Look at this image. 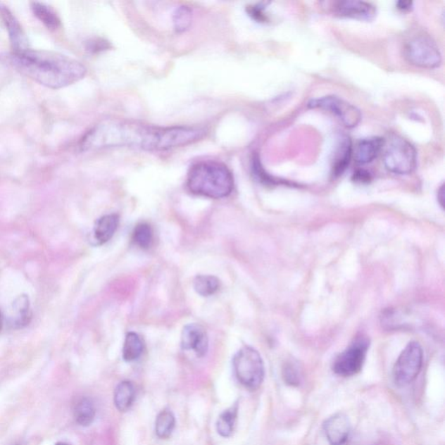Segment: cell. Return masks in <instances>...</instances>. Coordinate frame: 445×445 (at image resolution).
I'll use <instances>...</instances> for the list:
<instances>
[{
	"mask_svg": "<svg viewBox=\"0 0 445 445\" xmlns=\"http://www.w3.org/2000/svg\"><path fill=\"white\" fill-rule=\"evenodd\" d=\"M206 135V130L196 126L161 127L123 118H108L99 122L84 135L80 147L83 151L113 147L166 151L198 142Z\"/></svg>",
	"mask_w": 445,
	"mask_h": 445,
	"instance_id": "obj_1",
	"label": "cell"
},
{
	"mask_svg": "<svg viewBox=\"0 0 445 445\" xmlns=\"http://www.w3.org/2000/svg\"><path fill=\"white\" fill-rule=\"evenodd\" d=\"M10 61L23 75L51 89L79 82L87 73L80 62L54 51L27 49L13 53Z\"/></svg>",
	"mask_w": 445,
	"mask_h": 445,
	"instance_id": "obj_2",
	"label": "cell"
},
{
	"mask_svg": "<svg viewBox=\"0 0 445 445\" xmlns=\"http://www.w3.org/2000/svg\"><path fill=\"white\" fill-rule=\"evenodd\" d=\"M187 185L195 195L224 199L234 189V177L222 163L207 161L196 163L189 170Z\"/></svg>",
	"mask_w": 445,
	"mask_h": 445,
	"instance_id": "obj_3",
	"label": "cell"
},
{
	"mask_svg": "<svg viewBox=\"0 0 445 445\" xmlns=\"http://www.w3.org/2000/svg\"><path fill=\"white\" fill-rule=\"evenodd\" d=\"M384 165L389 172L398 175H407L417 167V151L409 141L392 135L384 141Z\"/></svg>",
	"mask_w": 445,
	"mask_h": 445,
	"instance_id": "obj_4",
	"label": "cell"
},
{
	"mask_svg": "<svg viewBox=\"0 0 445 445\" xmlns=\"http://www.w3.org/2000/svg\"><path fill=\"white\" fill-rule=\"evenodd\" d=\"M237 380L250 391L261 387L265 378V365L261 354L251 346H244L233 358Z\"/></svg>",
	"mask_w": 445,
	"mask_h": 445,
	"instance_id": "obj_5",
	"label": "cell"
},
{
	"mask_svg": "<svg viewBox=\"0 0 445 445\" xmlns=\"http://www.w3.org/2000/svg\"><path fill=\"white\" fill-rule=\"evenodd\" d=\"M403 51L407 61L418 68L435 69L442 63L439 46L432 37L425 32L411 37L404 46Z\"/></svg>",
	"mask_w": 445,
	"mask_h": 445,
	"instance_id": "obj_6",
	"label": "cell"
},
{
	"mask_svg": "<svg viewBox=\"0 0 445 445\" xmlns=\"http://www.w3.org/2000/svg\"><path fill=\"white\" fill-rule=\"evenodd\" d=\"M424 361V351L418 342H410L403 349L393 368V377L396 385L407 387L420 373Z\"/></svg>",
	"mask_w": 445,
	"mask_h": 445,
	"instance_id": "obj_7",
	"label": "cell"
},
{
	"mask_svg": "<svg viewBox=\"0 0 445 445\" xmlns=\"http://www.w3.org/2000/svg\"><path fill=\"white\" fill-rule=\"evenodd\" d=\"M369 346L368 339L365 337H358L342 353L337 356L333 363V372L337 375L346 377L361 372Z\"/></svg>",
	"mask_w": 445,
	"mask_h": 445,
	"instance_id": "obj_8",
	"label": "cell"
},
{
	"mask_svg": "<svg viewBox=\"0 0 445 445\" xmlns=\"http://www.w3.org/2000/svg\"><path fill=\"white\" fill-rule=\"evenodd\" d=\"M308 107L311 109H322L330 111L339 118L346 127L354 128L362 118L361 111L351 104L344 101L337 96H325L311 100Z\"/></svg>",
	"mask_w": 445,
	"mask_h": 445,
	"instance_id": "obj_9",
	"label": "cell"
},
{
	"mask_svg": "<svg viewBox=\"0 0 445 445\" xmlns=\"http://www.w3.org/2000/svg\"><path fill=\"white\" fill-rule=\"evenodd\" d=\"M181 346L184 350L194 351L199 358L208 351L209 340L206 329L198 324H190L182 332Z\"/></svg>",
	"mask_w": 445,
	"mask_h": 445,
	"instance_id": "obj_10",
	"label": "cell"
},
{
	"mask_svg": "<svg viewBox=\"0 0 445 445\" xmlns=\"http://www.w3.org/2000/svg\"><path fill=\"white\" fill-rule=\"evenodd\" d=\"M351 429L350 419L342 413L332 415L326 419L324 424L325 437L331 445L346 444L350 436Z\"/></svg>",
	"mask_w": 445,
	"mask_h": 445,
	"instance_id": "obj_11",
	"label": "cell"
},
{
	"mask_svg": "<svg viewBox=\"0 0 445 445\" xmlns=\"http://www.w3.org/2000/svg\"><path fill=\"white\" fill-rule=\"evenodd\" d=\"M0 18L8 32L14 53L28 49V40L23 29L12 12L2 4H0Z\"/></svg>",
	"mask_w": 445,
	"mask_h": 445,
	"instance_id": "obj_12",
	"label": "cell"
},
{
	"mask_svg": "<svg viewBox=\"0 0 445 445\" xmlns=\"http://www.w3.org/2000/svg\"><path fill=\"white\" fill-rule=\"evenodd\" d=\"M334 12L340 17L370 20L376 15L375 6L363 1H341L334 6Z\"/></svg>",
	"mask_w": 445,
	"mask_h": 445,
	"instance_id": "obj_13",
	"label": "cell"
},
{
	"mask_svg": "<svg viewBox=\"0 0 445 445\" xmlns=\"http://www.w3.org/2000/svg\"><path fill=\"white\" fill-rule=\"evenodd\" d=\"M120 225V217L117 214L105 215L96 221L92 231V243L94 246H102L108 242L116 232Z\"/></svg>",
	"mask_w": 445,
	"mask_h": 445,
	"instance_id": "obj_14",
	"label": "cell"
},
{
	"mask_svg": "<svg viewBox=\"0 0 445 445\" xmlns=\"http://www.w3.org/2000/svg\"><path fill=\"white\" fill-rule=\"evenodd\" d=\"M384 141L380 137L361 140L355 150V161L357 164L363 165L372 163L384 149Z\"/></svg>",
	"mask_w": 445,
	"mask_h": 445,
	"instance_id": "obj_15",
	"label": "cell"
},
{
	"mask_svg": "<svg viewBox=\"0 0 445 445\" xmlns=\"http://www.w3.org/2000/svg\"><path fill=\"white\" fill-rule=\"evenodd\" d=\"M351 156V141L348 137H343V138L340 139L335 156H334L332 164L333 177H339L346 172L347 167L350 165Z\"/></svg>",
	"mask_w": 445,
	"mask_h": 445,
	"instance_id": "obj_16",
	"label": "cell"
},
{
	"mask_svg": "<svg viewBox=\"0 0 445 445\" xmlns=\"http://www.w3.org/2000/svg\"><path fill=\"white\" fill-rule=\"evenodd\" d=\"M135 399L134 385L129 381L121 382L114 392V404L120 413H125L132 407Z\"/></svg>",
	"mask_w": 445,
	"mask_h": 445,
	"instance_id": "obj_17",
	"label": "cell"
},
{
	"mask_svg": "<svg viewBox=\"0 0 445 445\" xmlns=\"http://www.w3.org/2000/svg\"><path fill=\"white\" fill-rule=\"evenodd\" d=\"M144 351L142 339L135 332H129L125 337L123 346V358L125 361H138Z\"/></svg>",
	"mask_w": 445,
	"mask_h": 445,
	"instance_id": "obj_18",
	"label": "cell"
},
{
	"mask_svg": "<svg viewBox=\"0 0 445 445\" xmlns=\"http://www.w3.org/2000/svg\"><path fill=\"white\" fill-rule=\"evenodd\" d=\"M95 415L94 404L91 399L87 398L80 399L76 403L75 408H74V417H75L76 422L80 425L84 426V427L92 424V422L94 421Z\"/></svg>",
	"mask_w": 445,
	"mask_h": 445,
	"instance_id": "obj_19",
	"label": "cell"
},
{
	"mask_svg": "<svg viewBox=\"0 0 445 445\" xmlns=\"http://www.w3.org/2000/svg\"><path fill=\"white\" fill-rule=\"evenodd\" d=\"M13 311L15 316H13V325L15 327L22 328L28 324L31 318V308H30L27 296L22 295L15 300Z\"/></svg>",
	"mask_w": 445,
	"mask_h": 445,
	"instance_id": "obj_20",
	"label": "cell"
},
{
	"mask_svg": "<svg viewBox=\"0 0 445 445\" xmlns=\"http://www.w3.org/2000/svg\"><path fill=\"white\" fill-rule=\"evenodd\" d=\"M32 9L35 16L39 18L48 29L56 30L61 25V20L53 9L42 3H32Z\"/></svg>",
	"mask_w": 445,
	"mask_h": 445,
	"instance_id": "obj_21",
	"label": "cell"
},
{
	"mask_svg": "<svg viewBox=\"0 0 445 445\" xmlns=\"http://www.w3.org/2000/svg\"><path fill=\"white\" fill-rule=\"evenodd\" d=\"M175 417L169 410H162L156 419L155 432L159 439H166L172 435L175 428Z\"/></svg>",
	"mask_w": 445,
	"mask_h": 445,
	"instance_id": "obj_22",
	"label": "cell"
},
{
	"mask_svg": "<svg viewBox=\"0 0 445 445\" xmlns=\"http://www.w3.org/2000/svg\"><path fill=\"white\" fill-rule=\"evenodd\" d=\"M237 404L222 413L217 421V431L221 437H229L234 431L237 417Z\"/></svg>",
	"mask_w": 445,
	"mask_h": 445,
	"instance_id": "obj_23",
	"label": "cell"
},
{
	"mask_svg": "<svg viewBox=\"0 0 445 445\" xmlns=\"http://www.w3.org/2000/svg\"><path fill=\"white\" fill-rule=\"evenodd\" d=\"M194 290L202 296H213L220 287L218 278L211 275H199L194 281Z\"/></svg>",
	"mask_w": 445,
	"mask_h": 445,
	"instance_id": "obj_24",
	"label": "cell"
},
{
	"mask_svg": "<svg viewBox=\"0 0 445 445\" xmlns=\"http://www.w3.org/2000/svg\"><path fill=\"white\" fill-rule=\"evenodd\" d=\"M132 241L141 249H149L153 242V232L151 225L146 222H140L132 233Z\"/></svg>",
	"mask_w": 445,
	"mask_h": 445,
	"instance_id": "obj_25",
	"label": "cell"
},
{
	"mask_svg": "<svg viewBox=\"0 0 445 445\" xmlns=\"http://www.w3.org/2000/svg\"><path fill=\"white\" fill-rule=\"evenodd\" d=\"M194 18L192 8L187 6H182L177 8L173 14V24L177 32H187L191 27Z\"/></svg>",
	"mask_w": 445,
	"mask_h": 445,
	"instance_id": "obj_26",
	"label": "cell"
},
{
	"mask_svg": "<svg viewBox=\"0 0 445 445\" xmlns=\"http://www.w3.org/2000/svg\"><path fill=\"white\" fill-rule=\"evenodd\" d=\"M352 180H353L356 183L367 184L370 183V180H372V175H370V173L367 172V170L361 169L354 173Z\"/></svg>",
	"mask_w": 445,
	"mask_h": 445,
	"instance_id": "obj_27",
	"label": "cell"
},
{
	"mask_svg": "<svg viewBox=\"0 0 445 445\" xmlns=\"http://www.w3.org/2000/svg\"><path fill=\"white\" fill-rule=\"evenodd\" d=\"M285 380L292 384L299 383V377L294 366H288L284 370Z\"/></svg>",
	"mask_w": 445,
	"mask_h": 445,
	"instance_id": "obj_28",
	"label": "cell"
},
{
	"mask_svg": "<svg viewBox=\"0 0 445 445\" xmlns=\"http://www.w3.org/2000/svg\"><path fill=\"white\" fill-rule=\"evenodd\" d=\"M263 9H264V6L258 5L251 6L249 8V14L251 16L253 17L256 20L265 21L266 20V18L264 13H263Z\"/></svg>",
	"mask_w": 445,
	"mask_h": 445,
	"instance_id": "obj_29",
	"label": "cell"
},
{
	"mask_svg": "<svg viewBox=\"0 0 445 445\" xmlns=\"http://www.w3.org/2000/svg\"><path fill=\"white\" fill-rule=\"evenodd\" d=\"M413 6V1H399L396 3V7L400 11H403V12H406V11H410L411 7Z\"/></svg>",
	"mask_w": 445,
	"mask_h": 445,
	"instance_id": "obj_30",
	"label": "cell"
},
{
	"mask_svg": "<svg viewBox=\"0 0 445 445\" xmlns=\"http://www.w3.org/2000/svg\"><path fill=\"white\" fill-rule=\"evenodd\" d=\"M437 199H439V203L440 206L444 207V184H442V187L439 188V194H437Z\"/></svg>",
	"mask_w": 445,
	"mask_h": 445,
	"instance_id": "obj_31",
	"label": "cell"
},
{
	"mask_svg": "<svg viewBox=\"0 0 445 445\" xmlns=\"http://www.w3.org/2000/svg\"><path fill=\"white\" fill-rule=\"evenodd\" d=\"M2 325H3V318H2L1 313H0V331H1Z\"/></svg>",
	"mask_w": 445,
	"mask_h": 445,
	"instance_id": "obj_32",
	"label": "cell"
},
{
	"mask_svg": "<svg viewBox=\"0 0 445 445\" xmlns=\"http://www.w3.org/2000/svg\"><path fill=\"white\" fill-rule=\"evenodd\" d=\"M55 445H70V444H65V443L59 442V443L56 444Z\"/></svg>",
	"mask_w": 445,
	"mask_h": 445,
	"instance_id": "obj_33",
	"label": "cell"
}]
</instances>
